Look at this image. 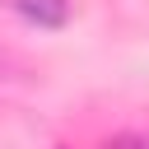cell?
<instances>
[{
    "instance_id": "cell-1",
    "label": "cell",
    "mask_w": 149,
    "mask_h": 149,
    "mask_svg": "<svg viewBox=\"0 0 149 149\" xmlns=\"http://www.w3.org/2000/svg\"><path fill=\"white\" fill-rule=\"evenodd\" d=\"M14 9H23L33 23H61L65 19V0H14Z\"/></svg>"
},
{
    "instance_id": "cell-2",
    "label": "cell",
    "mask_w": 149,
    "mask_h": 149,
    "mask_svg": "<svg viewBox=\"0 0 149 149\" xmlns=\"http://www.w3.org/2000/svg\"><path fill=\"white\" fill-rule=\"evenodd\" d=\"M107 149H149V135H121V140L107 144Z\"/></svg>"
}]
</instances>
